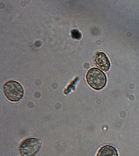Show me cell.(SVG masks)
<instances>
[{
  "label": "cell",
  "mask_w": 139,
  "mask_h": 156,
  "mask_svg": "<svg viewBox=\"0 0 139 156\" xmlns=\"http://www.w3.org/2000/svg\"><path fill=\"white\" fill-rule=\"evenodd\" d=\"M95 61L97 66L104 71H107L110 67V63L106 55L103 52H98L95 55Z\"/></svg>",
  "instance_id": "cell-4"
},
{
  "label": "cell",
  "mask_w": 139,
  "mask_h": 156,
  "mask_svg": "<svg viewBox=\"0 0 139 156\" xmlns=\"http://www.w3.org/2000/svg\"><path fill=\"white\" fill-rule=\"evenodd\" d=\"M3 91L9 101L17 102L23 97L24 91L22 85L14 80H9L3 85Z\"/></svg>",
  "instance_id": "cell-1"
},
{
  "label": "cell",
  "mask_w": 139,
  "mask_h": 156,
  "mask_svg": "<svg viewBox=\"0 0 139 156\" xmlns=\"http://www.w3.org/2000/svg\"><path fill=\"white\" fill-rule=\"evenodd\" d=\"M86 80L89 85L97 90L103 89L107 81L105 74L97 68H91L89 70L86 75Z\"/></svg>",
  "instance_id": "cell-2"
},
{
  "label": "cell",
  "mask_w": 139,
  "mask_h": 156,
  "mask_svg": "<svg viewBox=\"0 0 139 156\" xmlns=\"http://www.w3.org/2000/svg\"><path fill=\"white\" fill-rule=\"evenodd\" d=\"M96 156H118V154L115 147L107 145L99 150Z\"/></svg>",
  "instance_id": "cell-5"
},
{
  "label": "cell",
  "mask_w": 139,
  "mask_h": 156,
  "mask_svg": "<svg viewBox=\"0 0 139 156\" xmlns=\"http://www.w3.org/2000/svg\"><path fill=\"white\" fill-rule=\"evenodd\" d=\"M41 147L40 140L35 138L27 139L20 144L19 154L21 156H35L39 152Z\"/></svg>",
  "instance_id": "cell-3"
},
{
  "label": "cell",
  "mask_w": 139,
  "mask_h": 156,
  "mask_svg": "<svg viewBox=\"0 0 139 156\" xmlns=\"http://www.w3.org/2000/svg\"><path fill=\"white\" fill-rule=\"evenodd\" d=\"M71 36L74 39L79 40L81 38L82 34L77 29H73L71 30Z\"/></svg>",
  "instance_id": "cell-6"
}]
</instances>
